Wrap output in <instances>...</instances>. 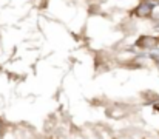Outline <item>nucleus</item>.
Listing matches in <instances>:
<instances>
[{"label":"nucleus","mask_w":159,"mask_h":139,"mask_svg":"<svg viewBox=\"0 0 159 139\" xmlns=\"http://www.w3.org/2000/svg\"><path fill=\"white\" fill-rule=\"evenodd\" d=\"M153 8H155V5H153L152 2H142L141 5L136 6V9H134V16H136V17H141V19L150 17Z\"/></svg>","instance_id":"obj_1"},{"label":"nucleus","mask_w":159,"mask_h":139,"mask_svg":"<svg viewBox=\"0 0 159 139\" xmlns=\"http://www.w3.org/2000/svg\"><path fill=\"white\" fill-rule=\"evenodd\" d=\"M156 44H158V40L155 37H150V36H142L136 42V45L139 46V48H155Z\"/></svg>","instance_id":"obj_2"},{"label":"nucleus","mask_w":159,"mask_h":139,"mask_svg":"<svg viewBox=\"0 0 159 139\" xmlns=\"http://www.w3.org/2000/svg\"><path fill=\"white\" fill-rule=\"evenodd\" d=\"M155 110H156V111L159 113V104H155Z\"/></svg>","instance_id":"obj_3"},{"label":"nucleus","mask_w":159,"mask_h":139,"mask_svg":"<svg viewBox=\"0 0 159 139\" xmlns=\"http://www.w3.org/2000/svg\"><path fill=\"white\" fill-rule=\"evenodd\" d=\"M142 2H150V0H142Z\"/></svg>","instance_id":"obj_4"},{"label":"nucleus","mask_w":159,"mask_h":139,"mask_svg":"<svg viewBox=\"0 0 159 139\" xmlns=\"http://www.w3.org/2000/svg\"><path fill=\"white\" fill-rule=\"evenodd\" d=\"M158 65H159V63H158Z\"/></svg>","instance_id":"obj_5"}]
</instances>
